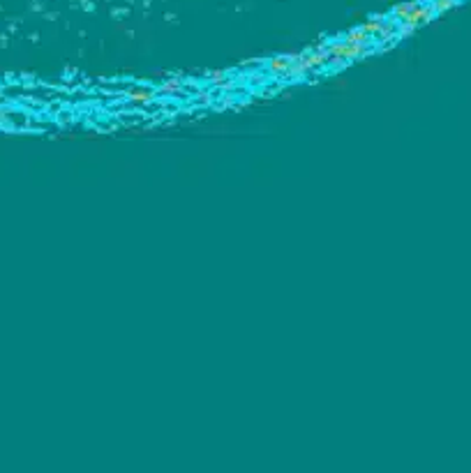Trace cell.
<instances>
[{
  "label": "cell",
  "instance_id": "6",
  "mask_svg": "<svg viewBox=\"0 0 471 473\" xmlns=\"http://www.w3.org/2000/svg\"><path fill=\"white\" fill-rule=\"evenodd\" d=\"M344 40H347V42H353V44H370L372 37H370L367 33H365L363 28H356V30H351V33L347 35Z\"/></svg>",
  "mask_w": 471,
  "mask_h": 473
},
{
  "label": "cell",
  "instance_id": "4",
  "mask_svg": "<svg viewBox=\"0 0 471 473\" xmlns=\"http://www.w3.org/2000/svg\"><path fill=\"white\" fill-rule=\"evenodd\" d=\"M153 97H155V93H153V90H146V88H132L127 93V100L139 102V104H148V102H153Z\"/></svg>",
  "mask_w": 471,
  "mask_h": 473
},
{
  "label": "cell",
  "instance_id": "2",
  "mask_svg": "<svg viewBox=\"0 0 471 473\" xmlns=\"http://www.w3.org/2000/svg\"><path fill=\"white\" fill-rule=\"evenodd\" d=\"M434 7L432 5H427V2H420L418 0L416 2V7L409 12V16L402 21V23H409V26H413V28H418V26H423V23H427V21H432L434 19Z\"/></svg>",
  "mask_w": 471,
  "mask_h": 473
},
{
  "label": "cell",
  "instance_id": "7",
  "mask_svg": "<svg viewBox=\"0 0 471 473\" xmlns=\"http://www.w3.org/2000/svg\"><path fill=\"white\" fill-rule=\"evenodd\" d=\"M381 26H384V19H381V16H377V19H370L367 23H363L360 28H363V30L370 35V37H377V33L381 30Z\"/></svg>",
  "mask_w": 471,
  "mask_h": 473
},
{
  "label": "cell",
  "instance_id": "8",
  "mask_svg": "<svg viewBox=\"0 0 471 473\" xmlns=\"http://www.w3.org/2000/svg\"><path fill=\"white\" fill-rule=\"evenodd\" d=\"M180 90H182V83L178 79L167 81V83H162V88H160L162 95H180Z\"/></svg>",
  "mask_w": 471,
  "mask_h": 473
},
{
  "label": "cell",
  "instance_id": "9",
  "mask_svg": "<svg viewBox=\"0 0 471 473\" xmlns=\"http://www.w3.org/2000/svg\"><path fill=\"white\" fill-rule=\"evenodd\" d=\"M210 100V97H208V95H206V93H201V95H199V102H201V104H206V102H208Z\"/></svg>",
  "mask_w": 471,
  "mask_h": 473
},
{
  "label": "cell",
  "instance_id": "1",
  "mask_svg": "<svg viewBox=\"0 0 471 473\" xmlns=\"http://www.w3.org/2000/svg\"><path fill=\"white\" fill-rule=\"evenodd\" d=\"M326 51L330 54V58H340V60H344V62L372 54L370 44H353V42H347V40L344 42H330V44H326Z\"/></svg>",
  "mask_w": 471,
  "mask_h": 473
},
{
  "label": "cell",
  "instance_id": "5",
  "mask_svg": "<svg viewBox=\"0 0 471 473\" xmlns=\"http://www.w3.org/2000/svg\"><path fill=\"white\" fill-rule=\"evenodd\" d=\"M416 2H418V0H411V2H402V5H397L395 9H393V14H391V16H393V19H395V21H404V19H407V16H409V12H411V9L416 7Z\"/></svg>",
  "mask_w": 471,
  "mask_h": 473
},
{
  "label": "cell",
  "instance_id": "3",
  "mask_svg": "<svg viewBox=\"0 0 471 473\" xmlns=\"http://www.w3.org/2000/svg\"><path fill=\"white\" fill-rule=\"evenodd\" d=\"M294 58H296V56H280V58L268 60V72L277 74V76H284L287 69L291 67V62H294Z\"/></svg>",
  "mask_w": 471,
  "mask_h": 473
}]
</instances>
